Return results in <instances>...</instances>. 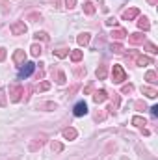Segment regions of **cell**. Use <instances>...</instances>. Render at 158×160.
Instances as JSON below:
<instances>
[{"mask_svg":"<svg viewBox=\"0 0 158 160\" xmlns=\"http://www.w3.org/2000/svg\"><path fill=\"white\" fill-rule=\"evenodd\" d=\"M7 93H9V101H11V102H19L21 97L24 95V88H22L21 84H11L9 89H7Z\"/></svg>","mask_w":158,"mask_h":160,"instance_id":"obj_1","label":"cell"},{"mask_svg":"<svg viewBox=\"0 0 158 160\" xmlns=\"http://www.w3.org/2000/svg\"><path fill=\"white\" fill-rule=\"evenodd\" d=\"M130 54H132V58H134L136 65H140V67H143V65H153V58H149V56H143V54H140L138 50H132Z\"/></svg>","mask_w":158,"mask_h":160,"instance_id":"obj_2","label":"cell"},{"mask_svg":"<svg viewBox=\"0 0 158 160\" xmlns=\"http://www.w3.org/2000/svg\"><path fill=\"white\" fill-rule=\"evenodd\" d=\"M112 80H114L116 84H121V82L126 80V73H125V69H123L121 65H114V67H112Z\"/></svg>","mask_w":158,"mask_h":160,"instance_id":"obj_3","label":"cell"},{"mask_svg":"<svg viewBox=\"0 0 158 160\" xmlns=\"http://www.w3.org/2000/svg\"><path fill=\"white\" fill-rule=\"evenodd\" d=\"M26 24H24V21H15V22H11V26H9V32L13 34V36H24L26 34Z\"/></svg>","mask_w":158,"mask_h":160,"instance_id":"obj_4","label":"cell"},{"mask_svg":"<svg viewBox=\"0 0 158 160\" xmlns=\"http://www.w3.org/2000/svg\"><path fill=\"white\" fill-rule=\"evenodd\" d=\"M34 71H36V63H34V62L22 63V67H21V71H19V78H28Z\"/></svg>","mask_w":158,"mask_h":160,"instance_id":"obj_5","label":"cell"},{"mask_svg":"<svg viewBox=\"0 0 158 160\" xmlns=\"http://www.w3.org/2000/svg\"><path fill=\"white\" fill-rule=\"evenodd\" d=\"M73 114H75L77 118H82V116H86V114H87V104H86V101H80V102L75 104Z\"/></svg>","mask_w":158,"mask_h":160,"instance_id":"obj_6","label":"cell"},{"mask_svg":"<svg viewBox=\"0 0 158 160\" xmlns=\"http://www.w3.org/2000/svg\"><path fill=\"white\" fill-rule=\"evenodd\" d=\"M126 38H128V43H130V45H143V41H145V36H143L141 32H134V34H128Z\"/></svg>","mask_w":158,"mask_h":160,"instance_id":"obj_7","label":"cell"},{"mask_svg":"<svg viewBox=\"0 0 158 160\" xmlns=\"http://www.w3.org/2000/svg\"><path fill=\"white\" fill-rule=\"evenodd\" d=\"M136 17H140V9L138 8H130V9H125L123 11V21H132Z\"/></svg>","mask_w":158,"mask_h":160,"instance_id":"obj_8","label":"cell"},{"mask_svg":"<svg viewBox=\"0 0 158 160\" xmlns=\"http://www.w3.org/2000/svg\"><path fill=\"white\" fill-rule=\"evenodd\" d=\"M24 60H26V52H24L22 48H17V50L13 52V62H15V65H22Z\"/></svg>","mask_w":158,"mask_h":160,"instance_id":"obj_9","label":"cell"},{"mask_svg":"<svg viewBox=\"0 0 158 160\" xmlns=\"http://www.w3.org/2000/svg\"><path fill=\"white\" fill-rule=\"evenodd\" d=\"M128 34H126V30L125 28H116V30H112V39H116V41H121V39H125Z\"/></svg>","mask_w":158,"mask_h":160,"instance_id":"obj_10","label":"cell"},{"mask_svg":"<svg viewBox=\"0 0 158 160\" xmlns=\"http://www.w3.org/2000/svg\"><path fill=\"white\" fill-rule=\"evenodd\" d=\"M138 28L143 30V32H149V30H151V22H149V19H147V17H140V21H138Z\"/></svg>","mask_w":158,"mask_h":160,"instance_id":"obj_11","label":"cell"},{"mask_svg":"<svg viewBox=\"0 0 158 160\" xmlns=\"http://www.w3.org/2000/svg\"><path fill=\"white\" fill-rule=\"evenodd\" d=\"M63 138L65 140H75L77 136H78V132H77V128H73V127H69V128H63Z\"/></svg>","mask_w":158,"mask_h":160,"instance_id":"obj_12","label":"cell"},{"mask_svg":"<svg viewBox=\"0 0 158 160\" xmlns=\"http://www.w3.org/2000/svg\"><path fill=\"white\" fill-rule=\"evenodd\" d=\"M45 140H47V138H45V134H41L39 138H36V140H34V142L30 143V151H37L41 145L45 143Z\"/></svg>","mask_w":158,"mask_h":160,"instance_id":"obj_13","label":"cell"},{"mask_svg":"<svg viewBox=\"0 0 158 160\" xmlns=\"http://www.w3.org/2000/svg\"><path fill=\"white\" fill-rule=\"evenodd\" d=\"M141 93L145 95V97H149V99H155L158 95V91L155 88H149V86H141Z\"/></svg>","mask_w":158,"mask_h":160,"instance_id":"obj_14","label":"cell"},{"mask_svg":"<svg viewBox=\"0 0 158 160\" xmlns=\"http://www.w3.org/2000/svg\"><path fill=\"white\" fill-rule=\"evenodd\" d=\"M95 75H97V78L99 80H104L106 77H108V67L102 63V65H99L97 67V71H95Z\"/></svg>","mask_w":158,"mask_h":160,"instance_id":"obj_15","label":"cell"},{"mask_svg":"<svg viewBox=\"0 0 158 160\" xmlns=\"http://www.w3.org/2000/svg\"><path fill=\"white\" fill-rule=\"evenodd\" d=\"M108 99V93L104 91V89H101V91H95V95H93V101L99 104V102H104Z\"/></svg>","mask_w":158,"mask_h":160,"instance_id":"obj_16","label":"cell"},{"mask_svg":"<svg viewBox=\"0 0 158 160\" xmlns=\"http://www.w3.org/2000/svg\"><path fill=\"white\" fill-rule=\"evenodd\" d=\"M69 56H71V62L78 63L80 60H82V56H84V52H82V50H78V48H75V50H71V52H69Z\"/></svg>","mask_w":158,"mask_h":160,"instance_id":"obj_17","label":"cell"},{"mask_svg":"<svg viewBox=\"0 0 158 160\" xmlns=\"http://www.w3.org/2000/svg\"><path fill=\"white\" fill-rule=\"evenodd\" d=\"M132 125L138 127V128H143V127L147 125V121H145V118H141V116H134V118H132Z\"/></svg>","mask_w":158,"mask_h":160,"instance_id":"obj_18","label":"cell"},{"mask_svg":"<svg viewBox=\"0 0 158 160\" xmlns=\"http://www.w3.org/2000/svg\"><path fill=\"white\" fill-rule=\"evenodd\" d=\"M84 13H86V15H93V13H95V4L89 2V0H86V2H84Z\"/></svg>","mask_w":158,"mask_h":160,"instance_id":"obj_19","label":"cell"},{"mask_svg":"<svg viewBox=\"0 0 158 160\" xmlns=\"http://www.w3.org/2000/svg\"><path fill=\"white\" fill-rule=\"evenodd\" d=\"M89 39H91V34H87V32H84V34H80L78 38H77V41H78V45H87L89 43Z\"/></svg>","mask_w":158,"mask_h":160,"instance_id":"obj_20","label":"cell"},{"mask_svg":"<svg viewBox=\"0 0 158 160\" xmlns=\"http://www.w3.org/2000/svg\"><path fill=\"white\" fill-rule=\"evenodd\" d=\"M41 52H43V48H41V45H37V43H34V45L30 47V54H32L34 58L41 56Z\"/></svg>","mask_w":158,"mask_h":160,"instance_id":"obj_21","label":"cell"},{"mask_svg":"<svg viewBox=\"0 0 158 160\" xmlns=\"http://www.w3.org/2000/svg\"><path fill=\"white\" fill-rule=\"evenodd\" d=\"M145 80H147V82H151V84H156V82H158L156 73H155V71H147V73H145Z\"/></svg>","mask_w":158,"mask_h":160,"instance_id":"obj_22","label":"cell"},{"mask_svg":"<svg viewBox=\"0 0 158 160\" xmlns=\"http://www.w3.org/2000/svg\"><path fill=\"white\" fill-rule=\"evenodd\" d=\"M110 50H112V52H116V54H123V50H125V47H123L121 43H112V47H110Z\"/></svg>","mask_w":158,"mask_h":160,"instance_id":"obj_23","label":"cell"},{"mask_svg":"<svg viewBox=\"0 0 158 160\" xmlns=\"http://www.w3.org/2000/svg\"><path fill=\"white\" fill-rule=\"evenodd\" d=\"M37 108H41V110H56V102H41V104H37Z\"/></svg>","mask_w":158,"mask_h":160,"instance_id":"obj_24","label":"cell"},{"mask_svg":"<svg viewBox=\"0 0 158 160\" xmlns=\"http://www.w3.org/2000/svg\"><path fill=\"white\" fill-rule=\"evenodd\" d=\"M54 56H58V58H67V56H69V48H58V50H54Z\"/></svg>","mask_w":158,"mask_h":160,"instance_id":"obj_25","label":"cell"},{"mask_svg":"<svg viewBox=\"0 0 158 160\" xmlns=\"http://www.w3.org/2000/svg\"><path fill=\"white\" fill-rule=\"evenodd\" d=\"M132 91H134V86H132V84H125L123 89H121V93H125V95H128V93H132Z\"/></svg>","mask_w":158,"mask_h":160,"instance_id":"obj_26","label":"cell"},{"mask_svg":"<svg viewBox=\"0 0 158 160\" xmlns=\"http://www.w3.org/2000/svg\"><path fill=\"white\" fill-rule=\"evenodd\" d=\"M75 75L78 78H84L86 77V67H75Z\"/></svg>","mask_w":158,"mask_h":160,"instance_id":"obj_27","label":"cell"},{"mask_svg":"<svg viewBox=\"0 0 158 160\" xmlns=\"http://www.w3.org/2000/svg\"><path fill=\"white\" fill-rule=\"evenodd\" d=\"M145 48H147L151 54H156V52H158V48H156V45H155V43H147V45H145Z\"/></svg>","mask_w":158,"mask_h":160,"instance_id":"obj_28","label":"cell"},{"mask_svg":"<svg viewBox=\"0 0 158 160\" xmlns=\"http://www.w3.org/2000/svg\"><path fill=\"white\" fill-rule=\"evenodd\" d=\"M106 26H114V28H116V26H117V19H116V17H108V19H106Z\"/></svg>","mask_w":158,"mask_h":160,"instance_id":"obj_29","label":"cell"},{"mask_svg":"<svg viewBox=\"0 0 158 160\" xmlns=\"http://www.w3.org/2000/svg\"><path fill=\"white\" fill-rule=\"evenodd\" d=\"M52 151H54V153H62V151H63V145L58 143V142H54V143H52Z\"/></svg>","mask_w":158,"mask_h":160,"instance_id":"obj_30","label":"cell"},{"mask_svg":"<svg viewBox=\"0 0 158 160\" xmlns=\"http://www.w3.org/2000/svg\"><path fill=\"white\" fill-rule=\"evenodd\" d=\"M37 89H39V91H47V89H50V82H41L39 86H37Z\"/></svg>","mask_w":158,"mask_h":160,"instance_id":"obj_31","label":"cell"},{"mask_svg":"<svg viewBox=\"0 0 158 160\" xmlns=\"http://www.w3.org/2000/svg\"><path fill=\"white\" fill-rule=\"evenodd\" d=\"M0 106H6V89H0Z\"/></svg>","mask_w":158,"mask_h":160,"instance_id":"obj_32","label":"cell"},{"mask_svg":"<svg viewBox=\"0 0 158 160\" xmlns=\"http://www.w3.org/2000/svg\"><path fill=\"white\" fill-rule=\"evenodd\" d=\"M36 39L47 41V39H48V36H47V34H45V32H36Z\"/></svg>","mask_w":158,"mask_h":160,"instance_id":"obj_33","label":"cell"},{"mask_svg":"<svg viewBox=\"0 0 158 160\" xmlns=\"http://www.w3.org/2000/svg\"><path fill=\"white\" fill-rule=\"evenodd\" d=\"M58 84H65V73L58 71Z\"/></svg>","mask_w":158,"mask_h":160,"instance_id":"obj_34","label":"cell"},{"mask_svg":"<svg viewBox=\"0 0 158 160\" xmlns=\"http://www.w3.org/2000/svg\"><path fill=\"white\" fill-rule=\"evenodd\" d=\"M45 77V69H43V63H39V69H37V80H41Z\"/></svg>","mask_w":158,"mask_h":160,"instance_id":"obj_35","label":"cell"},{"mask_svg":"<svg viewBox=\"0 0 158 160\" xmlns=\"http://www.w3.org/2000/svg\"><path fill=\"white\" fill-rule=\"evenodd\" d=\"M65 6H67L69 9H73V8L77 6V0H65Z\"/></svg>","mask_w":158,"mask_h":160,"instance_id":"obj_36","label":"cell"},{"mask_svg":"<svg viewBox=\"0 0 158 160\" xmlns=\"http://www.w3.org/2000/svg\"><path fill=\"white\" fill-rule=\"evenodd\" d=\"M77 89H78V84H75V86H71V88H69V91H67V95H73V93H75Z\"/></svg>","mask_w":158,"mask_h":160,"instance_id":"obj_37","label":"cell"},{"mask_svg":"<svg viewBox=\"0 0 158 160\" xmlns=\"http://www.w3.org/2000/svg\"><path fill=\"white\" fill-rule=\"evenodd\" d=\"M104 118H106V114H104V112H101V114H97V116H95V121H102Z\"/></svg>","mask_w":158,"mask_h":160,"instance_id":"obj_38","label":"cell"},{"mask_svg":"<svg viewBox=\"0 0 158 160\" xmlns=\"http://www.w3.org/2000/svg\"><path fill=\"white\" fill-rule=\"evenodd\" d=\"M151 114H153V118H156V116H158V106H156V104L151 108Z\"/></svg>","mask_w":158,"mask_h":160,"instance_id":"obj_39","label":"cell"},{"mask_svg":"<svg viewBox=\"0 0 158 160\" xmlns=\"http://www.w3.org/2000/svg\"><path fill=\"white\" fill-rule=\"evenodd\" d=\"M6 60V48H0V62Z\"/></svg>","mask_w":158,"mask_h":160,"instance_id":"obj_40","label":"cell"},{"mask_svg":"<svg viewBox=\"0 0 158 160\" xmlns=\"http://www.w3.org/2000/svg\"><path fill=\"white\" fill-rule=\"evenodd\" d=\"M28 19H36V21L39 19V21H41V15H39V13H30V17H28Z\"/></svg>","mask_w":158,"mask_h":160,"instance_id":"obj_41","label":"cell"},{"mask_svg":"<svg viewBox=\"0 0 158 160\" xmlns=\"http://www.w3.org/2000/svg\"><path fill=\"white\" fill-rule=\"evenodd\" d=\"M134 106H136V108H140V110H141V108H145V104H143V102H140V101H138Z\"/></svg>","mask_w":158,"mask_h":160,"instance_id":"obj_42","label":"cell"},{"mask_svg":"<svg viewBox=\"0 0 158 160\" xmlns=\"http://www.w3.org/2000/svg\"><path fill=\"white\" fill-rule=\"evenodd\" d=\"M147 2H149V6H156L158 4V0H147Z\"/></svg>","mask_w":158,"mask_h":160,"instance_id":"obj_43","label":"cell"}]
</instances>
